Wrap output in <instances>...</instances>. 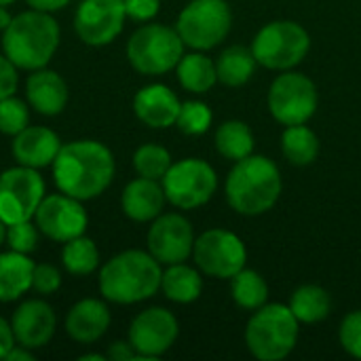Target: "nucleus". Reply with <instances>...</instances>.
Masks as SVG:
<instances>
[{
    "label": "nucleus",
    "instance_id": "nucleus-1",
    "mask_svg": "<svg viewBox=\"0 0 361 361\" xmlns=\"http://www.w3.org/2000/svg\"><path fill=\"white\" fill-rule=\"evenodd\" d=\"M51 167L59 192L78 201L99 197L114 178V157L108 146L95 140H76L61 146Z\"/></svg>",
    "mask_w": 361,
    "mask_h": 361
},
{
    "label": "nucleus",
    "instance_id": "nucleus-2",
    "mask_svg": "<svg viewBox=\"0 0 361 361\" xmlns=\"http://www.w3.org/2000/svg\"><path fill=\"white\" fill-rule=\"evenodd\" d=\"M161 262L142 250H127L110 258L99 271V292L116 305H135L161 290Z\"/></svg>",
    "mask_w": 361,
    "mask_h": 361
},
{
    "label": "nucleus",
    "instance_id": "nucleus-3",
    "mask_svg": "<svg viewBox=\"0 0 361 361\" xmlns=\"http://www.w3.org/2000/svg\"><path fill=\"white\" fill-rule=\"evenodd\" d=\"M281 197L279 167L262 154L237 161L226 178V201L241 216H260Z\"/></svg>",
    "mask_w": 361,
    "mask_h": 361
},
{
    "label": "nucleus",
    "instance_id": "nucleus-4",
    "mask_svg": "<svg viewBox=\"0 0 361 361\" xmlns=\"http://www.w3.org/2000/svg\"><path fill=\"white\" fill-rule=\"evenodd\" d=\"M59 47V25L44 11H23L2 32V51L19 70L44 68Z\"/></svg>",
    "mask_w": 361,
    "mask_h": 361
},
{
    "label": "nucleus",
    "instance_id": "nucleus-5",
    "mask_svg": "<svg viewBox=\"0 0 361 361\" xmlns=\"http://www.w3.org/2000/svg\"><path fill=\"white\" fill-rule=\"evenodd\" d=\"M300 322L288 305H264L254 311L245 328V345L260 361L286 360L298 343Z\"/></svg>",
    "mask_w": 361,
    "mask_h": 361
},
{
    "label": "nucleus",
    "instance_id": "nucleus-6",
    "mask_svg": "<svg viewBox=\"0 0 361 361\" xmlns=\"http://www.w3.org/2000/svg\"><path fill=\"white\" fill-rule=\"evenodd\" d=\"M184 55V42L176 27L163 23H146L127 40V59L140 74L159 76L176 70Z\"/></svg>",
    "mask_w": 361,
    "mask_h": 361
},
{
    "label": "nucleus",
    "instance_id": "nucleus-7",
    "mask_svg": "<svg viewBox=\"0 0 361 361\" xmlns=\"http://www.w3.org/2000/svg\"><path fill=\"white\" fill-rule=\"evenodd\" d=\"M311 36L309 32L288 19L271 21L254 36L252 53L256 61L269 70H294L309 53Z\"/></svg>",
    "mask_w": 361,
    "mask_h": 361
},
{
    "label": "nucleus",
    "instance_id": "nucleus-8",
    "mask_svg": "<svg viewBox=\"0 0 361 361\" xmlns=\"http://www.w3.org/2000/svg\"><path fill=\"white\" fill-rule=\"evenodd\" d=\"M233 13L226 0H190L178 15L176 30L192 51L218 47L231 32Z\"/></svg>",
    "mask_w": 361,
    "mask_h": 361
},
{
    "label": "nucleus",
    "instance_id": "nucleus-9",
    "mask_svg": "<svg viewBox=\"0 0 361 361\" xmlns=\"http://www.w3.org/2000/svg\"><path fill=\"white\" fill-rule=\"evenodd\" d=\"M167 201L178 209L203 207L218 190L216 169L203 159H182L161 180Z\"/></svg>",
    "mask_w": 361,
    "mask_h": 361
},
{
    "label": "nucleus",
    "instance_id": "nucleus-10",
    "mask_svg": "<svg viewBox=\"0 0 361 361\" xmlns=\"http://www.w3.org/2000/svg\"><path fill=\"white\" fill-rule=\"evenodd\" d=\"M317 87L315 82L294 70L279 74L269 89V110L271 116L283 127L302 125L311 121L317 110Z\"/></svg>",
    "mask_w": 361,
    "mask_h": 361
},
{
    "label": "nucleus",
    "instance_id": "nucleus-11",
    "mask_svg": "<svg viewBox=\"0 0 361 361\" xmlns=\"http://www.w3.org/2000/svg\"><path fill=\"white\" fill-rule=\"evenodd\" d=\"M195 264L201 273L216 279H231L247 262L245 243L231 231L209 228L195 239L192 247Z\"/></svg>",
    "mask_w": 361,
    "mask_h": 361
},
{
    "label": "nucleus",
    "instance_id": "nucleus-12",
    "mask_svg": "<svg viewBox=\"0 0 361 361\" xmlns=\"http://www.w3.org/2000/svg\"><path fill=\"white\" fill-rule=\"evenodd\" d=\"M44 199V180L34 167L17 165L0 173V220L4 224L32 220Z\"/></svg>",
    "mask_w": 361,
    "mask_h": 361
},
{
    "label": "nucleus",
    "instance_id": "nucleus-13",
    "mask_svg": "<svg viewBox=\"0 0 361 361\" xmlns=\"http://www.w3.org/2000/svg\"><path fill=\"white\" fill-rule=\"evenodd\" d=\"M180 334L178 319L163 307H150L135 315L129 326V343L137 353V360L152 361L165 355Z\"/></svg>",
    "mask_w": 361,
    "mask_h": 361
},
{
    "label": "nucleus",
    "instance_id": "nucleus-14",
    "mask_svg": "<svg viewBox=\"0 0 361 361\" xmlns=\"http://www.w3.org/2000/svg\"><path fill=\"white\" fill-rule=\"evenodd\" d=\"M125 0H82L74 15V30L89 47L110 44L125 25Z\"/></svg>",
    "mask_w": 361,
    "mask_h": 361
},
{
    "label": "nucleus",
    "instance_id": "nucleus-15",
    "mask_svg": "<svg viewBox=\"0 0 361 361\" xmlns=\"http://www.w3.org/2000/svg\"><path fill=\"white\" fill-rule=\"evenodd\" d=\"M34 220L38 231L57 243H66L70 239L85 235L89 222L82 201L63 192L49 195V197L44 195V199L40 201L34 214Z\"/></svg>",
    "mask_w": 361,
    "mask_h": 361
},
{
    "label": "nucleus",
    "instance_id": "nucleus-16",
    "mask_svg": "<svg viewBox=\"0 0 361 361\" xmlns=\"http://www.w3.org/2000/svg\"><path fill=\"white\" fill-rule=\"evenodd\" d=\"M192 224L182 214H161L152 220L148 231V252L161 264L186 262L195 247Z\"/></svg>",
    "mask_w": 361,
    "mask_h": 361
},
{
    "label": "nucleus",
    "instance_id": "nucleus-17",
    "mask_svg": "<svg viewBox=\"0 0 361 361\" xmlns=\"http://www.w3.org/2000/svg\"><path fill=\"white\" fill-rule=\"evenodd\" d=\"M15 341L27 349H42L55 334L57 319L51 305L44 300H25L17 307L11 319Z\"/></svg>",
    "mask_w": 361,
    "mask_h": 361
},
{
    "label": "nucleus",
    "instance_id": "nucleus-18",
    "mask_svg": "<svg viewBox=\"0 0 361 361\" xmlns=\"http://www.w3.org/2000/svg\"><path fill=\"white\" fill-rule=\"evenodd\" d=\"M182 102L167 85H148L142 87L133 97V112L135 116L152 127V129H167L176 125L180 114Z\"/></svg>",
    "mask_w": 361,
    "mask_h": 361
},
{
    "label": "nucleus",
    "instance_id": "nucleus-19",
    "mask_svg": "<svg viewBox=\"0 0 361 361\" xmlns=\"http://www.w3.org/2000/svg\"><path fill=\"white\" fill-rule=\"evenodd\" d=\"M61 150V142L55 131L49 127L27 125L13 137V157L19 165L25 167H49L53 165L57 152Z\"/></svg>",
    "mask_w": 361,
    "mask_h": 361
},
{
    "label": "nucleus",
    "instance_id": "nucleus-20",
    "mask_svg": "<svg viewBox=\"0 0 361 361\" xmlns=\"http://www.w3.org/2000/svg\"><path fill=\"white\" fill-rule=\"evenodd\" d=\"M165 190L159 180H148V178H135L131 180L123 195H121V207L125 216L133 222H152L163 214L165 207Z\"/></svg>",
    "mask_w": 361,
    "mask_h": 361
},
{
    "label": "nucleus",
    "instance_id": "nucleus-21",
    "mask_svg": "<svg viewBox=\"0 0 361 361\" xmlns=\"http://www.w3.org/2000/svg\"><path fill=\"white\" fill-rule=\"evenodd\" d=\"M25 99L38 114L55 116L68 104V85L53 70H32L25 80Z\"/></svg>",
    "mask_w": 361,
    "mask_h": 361
},
{
    "label": "nucleus",
    "instance_id": "nucleus-22",
    "mask_svg": "<svg viewBox=\"0 0 361 361\" xmlns=\"http://www.w3.org/2000/svg\"><path fill=\"white\" fill-rule=\"evenodd\" d=\"M110 326V311L97 298L78 300L66 315V330L72 341L91 345L99 341Z\"/></svg>",
    "mask_w": 361,
    "mask_h": 361
},
{
    "label": "nucleus",
    "instance_id": "nucleus-23",
    "mask_svg": "<svg viewBox=\"0 0 361 361\" xmlns=\"http://www.w3.org/2000/svg\"><path fill=\"white\" fill-rule=\"evenodd\" d=\"M34 262L19 252L0 254V302H13L32 290Z\"/></svg>",
    "mask_w": 361,
    "mask_h": 361
},
{
    "label": "nucleus",
    "instance_id": "nucleus-24",
    "mask_svg": "<svg viewBox=\"0 0 361 361\" xmlns=\"http://www.w3.org/2000/svg\"><path fill=\"white\" fill-rule=\"evenodd\" d=\"M161 292L178 305L195 302L203 292V277L197 269L188 267L186 262L167 264L161 277Z\"/></svg>",
    "mask_w": 361,
    "mask_h": 361
},
{
    "label": "nucleus",
    "instance_id": "nucleus-25",
    "mask_svg": "<svg viewBox=\"0 0 361 361\" xmlns=\"http://www.w3.org/2000/svg\"><path fill=\"white\" fill-rule=\"evenodd\" d=\"M176 74H178L180 85L186 91L197 93V95L207 93L218 82L216 61L212 57H207L203 51L182 55V59L176 66Z\"/></svg>",
    "mask_w": 361,
    "mask_h": 361
},
{
    "label": "nucleus",
    "instance_id": "nucleus-26",
    "mask_svg": "<svg viewBox=\"0 0 361 361\" xmlns=\"http://www.w3.org/2000/svg\"><path fill=\"white\" fill-rule=\"evenodd\" d=\"M256 57L252 53V47H228L226 51L220 53L218 61H216V70H218V82L226 85V87H243L256 72Z\"/></svg>",
    "mask_w": 361,
    "mask_h": 361
},
{
    "label": "nucleus",
    "instance_id": "nucleus-27",
    "mask_svg": "<svg viewBox=\"0 0 361 361\" xmlns=\"http://www.w3.org/2000/svg\"><path fill=\"white\" fill-rule=\"evenodd\" d=\"M214 144H216V150L233 163L243 161L250 154H254V133L247 123L237 121V118L224 121L216 129Z\"/></svg>",
    "mask_w": 361,
    "mask_h": 361
},
{
    "label": "nucleus",
    "instance_id": "nucleus-28",
    "mask_svg": "<svg viewBox=\"0 0 361 361\" xmlns=\"http://www.w3.org/2000/svg\"><path fill=\"white\" fill-rule=\"evenodd\" d=\"M288 307L300 324H319L330 315L332 300L330 294L319 286H300L290 296Z\"/></svg>",
    "mask_w": 361,
    "mask_h": 361
},
{
    "label": "nucleus",
    "instance_id": "nucleus-29",
    "mask_svg": "<svg viewBox=\"0 0 361 361\" xmlns=\"http://www.w3.org/2000/svg\"><path fill=\"white\" fill-rule=\"evenodd\" d=\"M281 152L283 157L298 167L311 165L319 154V140L313 129L302 125H290L281 133Z\"/></svg>",
    "mask_w": 361,
    "mask_h": 361
},
{
    "label": "nucleus",
    "instance_id": "nucleus-30",
    "mask_svg": "<svg viewBox=\"0 0 361 361\" xmlns=\"http://www.w3.org/2000/svg\"><path fill=\"white\" fill-rule=\"evenodd\" d=\"M231 296L235 305L243 311H256L269 300V286L264 277L252 269H241L231 277Z\"/></svg>",
    "mask_w": 361,
    "mask_h": 361
},
{
    "label": "nucleus",
    "instance_id": "nucleus-31",
    "mask_svg": "<svg viewBox=\"0 0 361 361\" xmlns=\"http://www.w3.org/2000/svg\"><path fill=\"white\" fill-rule=\"evenodd\" d=\"M61 264L66 267L70 275H76V277L91 275L99 267V250L93 243V239L80 235L63 243Z\"/></svg>",
    "mask_w": 361,
    "mask_h": 361
},
{
    "label": "nucleus",
    "instance_id": "nucleus-32",
    "mask_svg": "<svg viewBox=\"0 0 361 361\" xmlns=\"http://www.w3.org/2000/svg\"><path fill=\"white\" fill-rule=\"evenodd\" d=\"M171 165L173 163H171L169 150L159 144H144L133 154V167H135L137 176L148 178V180L161 182Z\"/></svg>",
    "mask_w": 361,
    "mask_h": 361
},
{
    "label": "nucleus",
    "instance_id": "nucleus-33",
    "mask_svg": "<svg viewBox=\"0 0 361 361\" xmlns=\"http://www.w3.org/2000/svg\"><path fill=\"white\" fill-rule=\"evenodd\" d=\"M214 121V114L209 110V106L205 102H197V99H190V102H184L180 106V114H178V129L186 135H203L209 125Z\"/></svg>",
    "mask_w": 361,
    "mask_h": 361
},
{
    "label": "nucleus",
    "instance_id": "nucleus-34",
    "mask_svg": "<svg viewBox=\"0 0 361 361\" xmlns=\"http://www.w3.org/2000/svg\"><path fill=\"white\" fill-rule=\"evenodd\" d=\"M27 125H30V106L23 99L15 95L0 99V133L15 137Z\"/></svg>",
    "mask_w": 361,
    "mask_h": 361
},
{
    "label": "nucleus",
    "instance_id": "nucleus-35",
    "mask_svg": "<svg viewBox=\"0 0 361 361\" xmlns=\"http://www.w3.org/2000/svg\"><path fill=\"white\" fill-rule=\"evenodd\" d=\"M38 233L40 231H38L36 222L32 224V220L13 222V224H6V241L4 243L13 252H19V254L30 256L38 247Z\"/></svg>",
    "mask_w": 361,
    "mask_h": 361
},
{
    "label": "nucleus",
    "instance_id": "nucleus-36",
    "mask_svg": "<svg viewBox=\"0 0 361 361\" xmlns=\"http://www.w3.org/2000/svg\"><path fill=\"white\" fill-rule=\"evenodd\" d=\"M338 341L351 357L361 360V309L349 313L343 319L338 330Z\"/></svg>",
    "mask_w": 361,
    "mask_h": 361
},
{
    "label": "nucleus",
    "instance_id": "nucleus-37",
    "mask_svg": "<svg viewBox=\"0 0 361 361\" xmlns=\"http://www.w3.org/2000/svg\"><path fill=\"white\" fill-rule=\"evenodd\" d=\"M61 286V273L53 267V264H34V273H32V288L42 294H55Z\"/></svg>",
    "mask_w": 361,
    "mask_h": 361
},
{
    "label": "nucleus",
    "instance_id": "nucleus-38",
    "mask_svg": "<svg viewBox=\"0 0 361 361\" xmlns=\"http://www.w3.org/2000/svg\"><path fill=\"white\" fill-rule=\"evenodd\" d=\"M161 0H125V13L133 21H150L159 15Z\"/></svg>",
    "mask_w": 361,
    "mask_h": 361
},
{
    "label": "nucleus",
    "instance_id": "nucleus-39",
    "mask_svg": "<svg viewBox=\"0 0 361 361\" xmlns=\"http://www.w3.org/2000/svg\"><path fill=\"white\" fill-rule=\"evenodd\" d=\"M15 91H17V68L6 55H0V99L15 95Z\"/></svg>",
    "mask_w": 361,
    "mask_h": 361
},
{
    "label": "nucleus",
    "instance_id": "nucleus-40",
    "mask_svg": "<svg viewBox=\"0 0 361 361\" xmlns=\"http://www.w3.org/2000/svg\"><path fill=\"white\" fill-rule=\"evenodd\" d=\"M106 360L131 361V360H137V353H135V349L131 347V343H129V341H118V343H112V345L108 347Z\"/></svg>",
    "mask_w": 361,
    "mask_h": 361
},
{
    "label": "nucleus",
    "instance_id": "nucleus-41",
    "mask_svg": "<svg viewBox=\"0 0 361 361\" xmlns=\"http://www.w3.org/2000/svg\"><path fill=\"white\" fill-rule=\"evenodd\" d=\"M15 345V334H13V328L8 322H4L0 317V360H4V355L13 349Z\"/></svg>",
    "mask_w": 361,
    "mask_h": 361
},
{
    "label": "nucleus",
    "instance_id": "nucleus-42",
    "mask_svg": "<svg viewBox=\"0 0 361 361\" xmlns=\"http://www.w3.org/2000/svg\"><path fill=\"white\" fill-rule=\"evenodd\" d=\"M32 8L36 11H44V13H53V11H59L63 8L70 0H25Z\"/></svg>",
    "mask_w": 361,
    "mask_h": 361
},
{
    "label": "nucleus",
    "instance_id": "nucleus-43",
    "mask_svg": "<svg viewBox=\"0 0 361 361\" xmlns=\"http://www.w3.org/2000/svg\"><path fill=\"white\" fill-rule=\"evenodd\" d=\"M4 360L6 361H34V353H32V349H27V347H23V345H13V349L4 355Z\"/></svg>",
    "mask_w": 361,
    "mask_h": 361
},
{
    "label": "nucleus",
    "instance_id": "nucleus-44",
    "mask_svg": "<svg viewBox=\"0 0 361 361\" xmlns=\"http://www.w3.org/2000/svg\"><path fill=\"white\" fill-rule=\"evenodd\" d=\"M11 21H13V17H11V13L6 11V6H0V30L4 32V30L8 27Z\"/></svg>",
    "mask_w": 361,
    "mask_h": 361
},
{
    "label": "nucleus",
    "instance_id": "nucleus-45",
    "mask_svg": "<svg viewBox=\"0 0 361 361\" xmlns=\"http://www.w3.org/2000/svg\"><path fill=\"white\" fill-rule=\"evenodd\" d=\"M80 361H104L106 355H99V353H87V355H80Z\"/></svg>",
    "mask_w": 361,
    "mask_h": 361
},
{
    "label": "nucleus",
    "instance_id": "nucleus-46",
    "mask_svg": "<svg viewBox=\"0 0 361 361\" xmlns=\"http://www.w3.org/2000/svg\"><path fill=\"white\" fill-rule=\"evenodd\" d=\"M4 241H6V224L0 220V245H2Z\"/></svg>",
    "mask_w": 361,
    "mask_h": 361
},
{
    "label": "nucleus",
    "instance_id": "nucleus-47",
    "mask_svg": "<svg viewBox=\"0 0 361 361\" xmlns=\"http://www.w3.org/2000/svg\"><path fill=\"white\" fill-rule=\"evenodd\" d=\"M11 2H15V0H0V6H8Z\"/></svg>",
    "mask_w": 361,
    "mask_h": 361
}]
</instances>
